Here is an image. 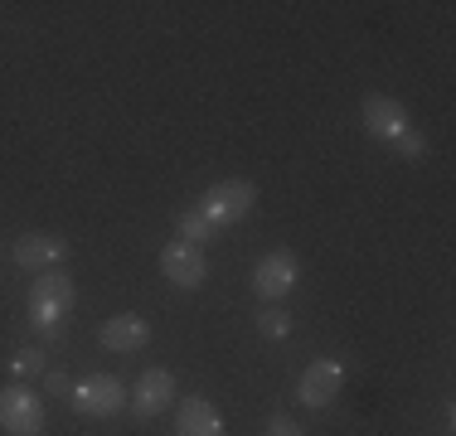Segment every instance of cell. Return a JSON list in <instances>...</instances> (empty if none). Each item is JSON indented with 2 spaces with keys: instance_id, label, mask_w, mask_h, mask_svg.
I'll use <instances>...</instances> for the list:
<instances>
[{
  "instance_id": "4",
  "label": "cell",
  "mask_w": 456,
  "mask_h": 436,
  "mask_svg": "<svg viewBox=\"0 0 456 436\" xmlns=\"http://www.w3.org/2000/svg\"><path fill=\"white\" fill-rule=\"evenodd\" d=\"M69 402L83 412V417H117V412L126 408V388H122L117 374H88V378L73 384Z\"/></svg>"
},
{
  "instance_id": "2",
  "label": "cell",
  "mask_w": 456,
  "mask_h": 436,
  "mask_svg": "<svg viewBox=\"0 0 456 436\" xmlns=\"http://www.w3.org/2000/svg\"><path fill=\"white\" fill-rule=\"evenodd\" d=\"M45 427H49V412H45L39 392H29L25 384L0 388V432L5 436H45Z\"/></svg>"
},
{
  "instance_id": "9",
  "label": "cell",
  "mask_w": 456,
  "mask_h": 436,
  "mask_svg": "<svg viewBox=\"0 0 456 436\" xmlns=\"http://www.w3.org/2000/svg\"><path fill=\"white\" fill-rule=\"evenodd\" d=\"M364 131L374 141H388V146H394L408 131V107L398 102V97H384V93L364 97Z\"/></svg>"
},
{
  "instance_id": "10",
  "label": "cell",
  "mask_w": 456,
  "mask_h": 436,
  "mask_svg": "<svg viewBox=\"0 0 456 436\" xmlns=\"http://www.w3.org/2000/svg\"><path fill=\"white\" fill-rule=\"evenodd\" d=\"M63 253H69V247H63V238H53V233H25V238H15V262L25 271H53L63 262Z\"/></svg>"
},
{
  "instance_id": "6",
  "label": "cell",
  "mask_w": 456,
  "mask_h": 436,
  "mask_svg": "<svg viewBox=\"0 0 456 436\" xmlns=\"http://www.w3.org/2000/svg\"><path fill=\"white\" fill-rule=\"evenodd\" d=\"M345 388V364L340 359H311L306 374L297 378V398L306 402V408H330L335 398H340Z\"/></svg>"
},
{
  "instance_id": "12",
  "label": "cell",
  "mask_w": 456,
  "mask_h": 436,
  "mask_svg": "<svg viewBox=\"0 0 456 436\" xmlns=\"http://www.w3.org/2000/svg\"><path fill=\"white\" fill-rule=\"evenodd\" d=\"M175 436H224V417L209 398H184L175 412Z\"/></svg>"
},
{
  "instance_id": "7",
  "label": "cell",
  "mask_w": 456,
  "mask_h": 436,
  "mask_svg": "<svg viewBox=\"0 0 456 436\" xmlns=\"http://www.w3.org/2000/svg\"><path fill=\"white\" fill-rule=\"evenodd\" d=\"M170 398H175V374L170 368H146V374L136 378V388H132V412L141 422H151V417H160V412L170 408Z\"/></svg>"
},
{
  "instance_id": "11",
  "label": "cell",
  "mask_w": 456,
  "mask_h": 436,
  "mask_svg": "<svg viewBox=\"0 0 456 436\" xmlns=\"http://www.w3.org/2000/svg\"><path fill=\"white\" fill-rule=\"evenodd\" d=\"M102 349H112V354H136V349L151 344V325L141 320V315H112V320H102Z\"/></svg>"
},
{
  "instance_id": "13",
  "label": "cell",
  "mask_w": 456,
  "mask_h": 436,
  "mask_svg": "<svg viewBox=\"0 0 456 436\" xmlns=\"http://www.w3.org/2000/svg\"><path fill=\"white\" fill-rule=\"evenodd\" d=\"M175 238L180 243H194V247H204L214 238V223L204 218L200 209H184V214H175Z\"/></svg>"
},
{
  "instance_id": "14",
  "label": "cell",
  "mask_w": 456,
  "mask_h": 436,
  "mask_svg": "<svg viewBox=\"0 0 456 436\" xmlns=\"http://www.w3.org/2000/svg\"><path fill=\"white\" fill-rule=\"evenodd\" d=\"M257 335H263V340H287V335H291V315L277 311V305H263V311H257Z\"/></svg>"
},
{
  "instance_id": "1",
  "label": "cell",
  "mask_w": 456,
  "mask_h": 436,
  "mask_svg": "<svg viewBox=\"0 0 456 436\" xmlns=\"http://www.w3.org/2000/svg\"><path fill=\"white\" fill-rule=\"evenodd\" d=\"M253 204H257V184L253 180H219V184H209V190L200 194L194 209L209 218L214 228H228V223H243V218L253 214Z\"/></svg>"
},
{
  "instance_id": "5",
  "label": "cell",
  "mask_w": 456,
  "mask_h": 436,
  "mask_svg": "<svg viewBox=\"0 0 456 436\" xmlns=\"http://www.w3.org/2000/svg\"><path fill=\"white\" fill-rule=\"evenodd\" d=\"M160 277L170 281V287H180V291H194L204 277H209V262H204V247H194V243H166L160 247Z\"/></svg>"
},
{
  "instance_id": "17",
  "label": "cell",
  "mask_w": 456,
  "mask_h": 436,
  "mask_svg": "<svg viewBox=\"0 0 456 436\" xmlns=\"http://www.w3.org/2000/svg\"><path fill=\"white\" fill-rule=\"evenodd\" d=\"M263 436H306V432H301V422H291L287 412H273L267 427H263Z\"/></svg>"
},
{
  "instance_id": "15",
  "label": "cell",
  "mask_w": 456,
  "mask_h": 436,
  "mask_svg": "<svg viewBox=\"0 0 456 436\" xmlns=\"http://www.w3.org/2000/svg\"><path fill=\"white\" fill-rule=\"evenodd\" d=\"M10 368H15L20 378H35L39 368H45V354H39L35 344H25V349H15V359H10Z\"/></svg>"
},
{
  "instance_id": "16",
  "label": "cell",
  "mask_w": 456,
  "mask_h": 436,
  "mask_svg": "<svg viewBox=\"0 0 456 436\" xmlns=\"http://www.w3.org/2000/svg\"><path fill=\"white\" fill-rule=\"evenodd\" d=\"M394 146H398V156H403V160H422V156H428V136H422V131H412V126L394 141Z\"/></svg>"
},
{
  "instance_id": "18",
  "label": "cell",
  "mask_w": 456,
  "mask_h": 436,
  "mask_svg": "<svg viewBox=\"0 0 456 436\" xmlns=\"http://www.w3.org/2000/svg\"><path fill=\"white\" fill-rule=\"evenodd\" d=\"M45 392H49V398H63V392H73L69 374H59V368H53V374H45Z\"/></svg>"
},
{
  "instance_id": "8",
  "label": "cell",
  "mask_w": 456,
  "mask_h": 436,
  "mask_svg": "<svg viewBox=\"0 0 456 436\" xmlns=\"http://www.w3.org/2000/svg\"><path fill=\"white\" fill-rule=\"evenodd\" d=\"M297 271H301V267H297V257H291V253H267V257L253 267V291H257L267 305H273V301H281L291 287H297Z\"/></svg>"
},
{
  "instance_id": "3",
  "label": "cell",
  "mask_w": 456,
  "mask_h": 436,
  "mask_svg": "<svg viewBox=\"0 0 456 436\" xmlns=\"http://www.w3.org/2000/svg\"><path fill=\"white\" fill-rule=\"evenodd\" d=\"M73 311V277L69 271H39V281L29 287V320L45 325V330H59V320Z\"/></svg>"
}]
</instances>
